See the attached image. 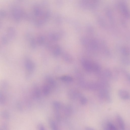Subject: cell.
I'll use <instances>...</instances> for the list:
<instances>
[{
	"label": "cell",
	"instance_id": "cell-1",
	"mask_svg": "<svg viewBox=\"0 0 130 130\" xmlns=\"http://www.w3.org/2000/svg\"><path fill=\"white\" fill-rule=\"evenodd\" d=\"M116 121L119 130H125V124L121 117L118 114L116 115Z\"/></svg>",
	"mask_w": 130,
	"mask_h": 130
},
{
	"label": "cell",
	"instance_id": "cell-2",
	"mask_svg": "<svg viewBox=\"0 0 130 130\" xmlns=\"http://www.w3.org/2000/svg\"><path fill=\"white\" fill-rule=\"evenodd\" d=\"M119 97L122 99L128 100L130 99V95L126 90L123 89H119L118 92Z\"/></svg>",
	"mask_w": 130,
	"mask_h": 130
},
{
	"label": "cell",
	"instance_id": "cell-3",
	"mask_svg": "<svg viewBox=\"0 0 130 130\" xmlns=\"http://www.w3.org/2000/svg\"><path fill=\"white\" fill-rule=\"evenodd\" d=\"M82 64L84 68L87 71H90L92 70L93 63L87 61H84L82 62Z\"/></svg>",
	"mask_w": 130,
	"mask_h": 130
},
{
	"label": "cell",
	"instance_id": "cell-4",
	"mask_svg": "<svg viewBox=\"0 0 130 130\" xmlns=\"http://www.w3.org/2000/svg\"><path fill=\"white\" fill-rule=\"evenodd\" d=\"M121 8L124 14L126 17H129L130 16V13L126 5L124 3L121 4Z\"/></svg>",
	"mask_w": 130,
	"mask_h": 130
},
{
	"label": "cell",
	"instance_id": "cell-5",
	"mask_svg": "<svg viewBox=\"0 0 130 130\" xmlns=\"http://www.w3.org/2000/svg\"><path fill=\"white\" fill-rule=\"evenodd\" d=\"M105 128L106 130H119L117 127L110 122L107 123Z\"/></svg>",
	"mask_w": 130,
	"mask_h": 130
},
{
	"label": "cell",
	"instance_id": "cell-6",
	"mask_svg": "<svg viewBox=\"0 0 130 130\" xmlns=\"http://www.w3.org/2000/svg\"><path fill=\"white\" fill-rule=\"evenodd\" d=\"M49 124L52 130H59L56 123L53 120H49Z\"/></svg>",
	"mask_w": 130,
	"mask_h": 130
},
{
	"label": "cell",
	"instance_id": "cell-7",
	"mask_svg": "<svg viewBox=\"0 0 130 130\" xmlns=\"http://www.w3.org/2000/svg\"><path fill=\"white\" fill-rule=\"evenodd\" d=\"M121 61L124 65L129 66L130 65V59L126 57H123L122 58Z\"/></svg>",
	"mask_w": 130,
	"mask_h": 130
},
{
	"label": "cell",
	"instance_id": "cell-8",
	"mask_svg": "<svg viewBox=\"0 0 130 130\" xmlns=\"http://www.w3.org/2000/svg\"><path fill=\"white\" fill-rule=\"evenodd\" d=\"M60 79L62 80L67 82H71L73 80L72 78L71 77L68 76L61 77L60 78Z\"/></svg>",
	"mask_w": 130,
	"mask_h": 130
},
{
	"label": "cell",
	"instance_id": "cell-9",
	"mask_svg": "<svg viewBox=\"0 0 130 130\" xmlns=\"http://www.w3.org/2000/svg\"><path fill=\"white\" fill-rule=\"evenodd\" d=\"M100 70V66L96 63H93L92 70L95 71H98Z\"/></svg>",
	"mask_w": 130,
	"mask_h": 130
},
{
	"label": "cell",
	"instance_id": "cell-10",
	"mask_svg": "<svg viewBox=\"0 0 130 130\" xmlns=\"http://www.w3.org/2000/svg\"><path fill=\"white\" fill-rule=\"evenodd\" d=\"M105 75L106 77L110 78L112 76L111 72L109 69H107L105 71Z\"/></svg>",
	"mask_w": 130,
	"mask_h": 130
},
{
	"label": "cell",
	"instance_id": "cell-11",
	"mask_svg": "<svg viewBox=\"0 0 130 130\" xmlns=\"http://www.w3.org/2000/svg\"><path fill=\"white\" fill-rule=\"evenodd\" d=\"M123 72L127 80L130 83V73L125 70H123Z\"/></svg>",
	"mask_w": 130,
	"mask_h": 130
},
{
	"label": "cell",
	"instance_id": "cell-12",
	"mask_svg": "<svg viewBox=\"0 0 130 130\" xmlns=\"http://www.w3.org/2000/svg\"><path fill=\"white\" fill-rule=\"evenodd\" d=\"M65 113L66 115H69L71 113L72 110L69 107H66L65 109Z\"/></svg>",
	"mask_w": 130,
	"mask_h": 130
},
{
	"label": "cell",
	"instance_id": "cell-13",
	"mask_svg": "<svg viewBox=\"0 0 130 130\" xmlns=\"http://www.w3.org/2000/svg\"><path fill=\"white\" fill-rule=\"evenodd\" d=\"M2 115L3 117L6 119H8L9 117V113L6 111H4L3 112L2 114Z\"/></svg>",
	"mask_w": 130,
	"mask_h": 130
},
{
	"label": "cell",
	"instance_id": "cell-14",
	"mask_svg": "<svg viewBox=\"0 0 130 130\" xmlns=\"http://www.w3.org/2000/svg\"><path fill=\"white\" fill-rule=\"evenodd\" d=\"M81 104L83 105H85L87 103V100L86 98L84 97L81 98L80 100Z\"/></svg>",
	"mask_w": 130,
	"mask_h": 130
},
{
	"label": "cell",
	"instance_id": "cell-15",
	"mask_svg": "<svg viewBox=\"0 0 130 130\" xmlns=\"http://www.w3.org/2000/svg\"><path fill=\"white\" fill-rule=\"evenodd\" d=\"M37 127L38 130H46L44 126L42 124H38Z\"/></svg>",
	"mask_w": 130,
	"mask_h": 130
},
{
	"label": "cell",
	"instance_id": "cell-16",
	"mask_svg": "<svg viewBox=\"0 0 130 130\" xmlns=\"http://www.w3.org/2000/svg\"><path fill=\"white\" fill-rule=\"evenodd\" d=\"M0 130H7V127L5 125H4L2 126L0 129Z\"/></svg>",
	"mask_w": 130,
	"mask_h": 130
},
{
	"label": "cell",
	"instance_id": "cell-17",
	"mask_svg": "<svg viewBox=\"0 0 130 130\" xmlns=\"http://www.w3.org/2000/svg\"><path fill=\"white\" fill-rule=\"evenodd\" d=\"M86 130H95L93 128L89 127H86L85 128Z\"/></svg>",
	"mask_w": 130,
	"mask_h": 130
}]
</instances>
